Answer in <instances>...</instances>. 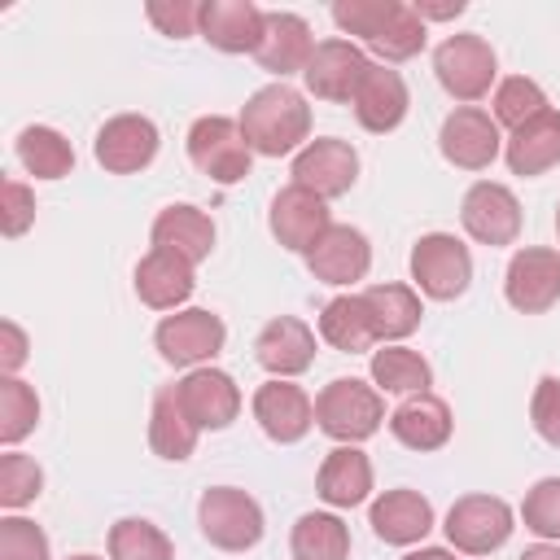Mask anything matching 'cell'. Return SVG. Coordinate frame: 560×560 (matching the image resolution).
<instances>
[{
  "label": "cell",
  "mask_w": 560,
  "mask_h": 560,
  "mask_svg": "<svg viewBox=\"0 0 560 560\" xmlns=\"http://www.w3.org/2000/svg\"><path fill=\"white\" fill-rule=\"evenodd\" d=\"M241 131H245V144L262 158L298 153V149H306V136H311V105L298 88L267 83L245 101Z\"/></svg>",
  "instance_id": "cell-1"
},
{
  "label": "cell",
  "mask_w": 560,
  "mask_h": 560,
  "mask_svg": "<svg viewBox=\"0 0 560 560\" xmlns=\"http://www.w3.org/2000/svg\"><path fill=\"white\" fill-rule=\"evenodd\" d=\"M381 420H385V398L376 385H368L359 376H337L315 394V424L341 446L372 438L381 429Z\"/></svg>",
  "instance_id": "cell-2"
},
{
  "label": "cell",
  "mask_w": 560,
  "mask_h": 560,
  "mask_svg": "<svg viewBox=\"0 0 560 560\" xmlns=\"http://www.w3.org/2000/svg\"><path fill=\"white\" fill-rule=\"evenodd\" d=\"M197 525H201L206 542L219 551H249V547H258V538L267 529L258 499L236 486H210L197 503Z\"/></svg>",
  "instance_id": "cell-3"
},
{
  "label": "cell",
  "mask_w": 560,
  "mask_h": 560,
  "mask_svg": "<svg viewBox=\"0 0 560 560\" xmlns=\"http://www.w3.org/2000/svg\"><path fill=\"white\" fill-rule=\"evenodd\" d=\"M188 162L214 179V184H241L249 175L254 149L245 144L241 118H223V114H206L188 127Z\"/></svg>",
  "instance_id": "cell-4"
},
{
  "label": "cell",
  "mask_w": 560,
  "mask_h": 560,
  "mask_svg": "<svg viewBox=\"0 0 560 560\" xmlns=\"http://www.w3.org/2000/svg\"><path fill=\"white\" fill-rule=\"evenodd\" d=\"M411 280L433 302H455L472 284V254L451 232H424L411 245Z\"/></svg>",
  "instance_id": "cell-5"
},
{
  "label": "cell",
  "mask_w": 560,
  "mask_h": 560,
  "mask_svg": "<svg viewBox=\"0 0 560 560\" xmlns=\"http://www.w3.org/2000/svg\"><path fill=\"white\" fill-rule=\"evenodd\" d=\"M433 74L438 83L455 96V101H481L490 88H494V74H499V61H494V48L464 31V35H446L438 48H433Z\"/></svg>",
  "instance_id": "cell-6"
},
{
  "label": "cell",
  "mask_w": 560,
  "mask_h": 560,
  "mask_svg": "<svg viewBox=\"0 0 560 560\" xmlns=\"http://www.w3.org/2000/svg\"><path fill=\"white\" fill-rule=\"evenodd\" d=\"M228 341V328L214 311L206 306H188V311H175L158 324L153 332V346L158 354L171 363V368H201L210 363Z\"/></svg>",
  "instance_id": "cell-7"
},
{
  "label": "cell",
  "mask_w": 560,
  "mask_h": 560,
  "mask_svg": "<svg viewBox=\"0 0 560 560\" xmlns=\"http://www.w3.org/2000/svg\"><path fill=\"white\" fill-rule=\"evenodd\" d=\"M446 542L464 556H490L512 534V508L499 494H464L446 512Z\"/></svg>",
  "instance_id": "cell-8"
},
{
  "label": "cell",
  "mask_w": 560,
  "mask_h": 560,
  "mask_svg": "<svg viewBox=\"0 0 560 560\" xmlns=\"http://www.w3.org/2000/svg\"><path fill=\"white\" fill-rule=\"evenodd\" d=\"M438 144H442V158L459 171H486L499 153H503V136H499V122L494 114H486L481 105H459L442 118V131H438Z\"/></svg>",
  "instance_id": "cell-9"
},
{
  "label": "cell",
  "mask_w": 560,
  "mask_h": 560,
  "mask_svg": "<svg viewBox=\"0 0 560 560\" xmlns=\"http://www.w3.org/2000/svg\"><path fill=\"white\" fill-rule=\"evenodd\" d=\"M368 52L350 39H319L302 79H306V92L315 101H332V105H350L363 74H368Z\"/></svg>",
  "instance_id": "cell-10"
},
{
  "label": "cell",
  "mask_w": 560,
  "mask_h": 560,
  "mask_svg": "<svg viewBox=\"0 0 560 560\" xmlns=\"http://www.w3.org/2000/svg\"><path fill=\"white\" fill-rule=\"evenodd\" d=\"M503 293L521 315H542L560 302V249L547 245H525L512 254Z\"/></svg>",
  "instance_id": "cell-11"
},
{
  "label": "cell",
  "mask_w": 560,
  "mask_h": 560,
  "mask_svg": "<svg viewBox=\"0 0 560 560\" xmlns=\"http://www.w3.org/2000/svg\"><path fill=\"white\" fill-rule=\"evenodd\" d=\"M158 144H162V136H158L153 118H144V114H114L96 131L92 153H96V162L109 175H136V171H144L158 158Z\"/></svg>",
  "instance_id": "cell-12"
},
{
  "label": "cell",
  "mask_w": 560,
  "mask_h": 560,
  "mask_svg": "<svg viewBox=\"0 0 560 560\" xmlns=\"http://www.w3.org/2000/svg\"><path fill=\"white\" fill-rule=\"evenodd\" d=\"M354 179H359V153L346 140H337V136L306 140V149L293 153V184L311 188L324 201L350 192Z\"/></svg>",
  "instance_id": "cell-13"
},
{
  "label": "cell",
  "mask_w": 560,
  "mask_h": 560,
  "mask_svg": "<svg viewBox=\"0 0 560 560\" xmlns=\"http://www.w3.org/2000/svg\"><path fill=\"white\" fill-rule=\"evenodd\" d=\"M459 223H464V232H468L472 241H481V245H490V249H494V245H512V241L521 236V201H516L512 188L481 179V184H472V188L464 192Z\"/></svg>",
  "instance_id": "cell-14"
},
{
  "label": "cell",
  "mask_w": 560,
  "mask_h": 560,
  "mask_svg": "<svg viewBox=\"0 0 560 560\" xmlns=\"http://www.w3.org/2000/svg\"><path fill=\"white\" fill-rule=\"evenodd\" d=\"M267 228H271V236H276L284 249H293V254H311V245L332 228V219H328V201L315 197V192L302 188V184H284V188L271 197Z\"/></svg>",
  "instance_id": "cell-15"
},
{
  "label": "cell",
  "mask_w": 560,
  "mask_h": 560,
  "mask_svg": "<svg viewBox=\"0 0 560 560\" xmlns=\"http://www.w3.org/2000/svg\"><path fill=\"white\" fill-rule=\"evenodd\" d=\"M254 420H258V429H262L271 442L289 446V442H302V438L311 433V424H315V402L306 398L302 385L271 376L267 385L254 389Z\"/></svg>",
  "instance_id": "cell-16"
},
{
  "label": "cell",
  "mask_w": 560,
  "mask_h": 560,
  "mask_svg": "<svg viewBox=\"0 0 560 560\" xmlns=\"http://www.w3.org/2000/svg\"><path fill=\"white\" fill-rule=\"evenodd\" d=\"M311 52H315V39H311V26H306L302 13L271 9L262 18V39L254 48V61L267 74H276V83H284V74H302Z\"/></svg>",
  "instance_id": "cell-17"
},
{
  "label": "cell",
  "mask_w": 560,
  "mask_h": 560,
  "mask_svg": "<svg viewBox=\"0 0 560 560\" xmlns=\"http://www.w3.org/2000/svg\"><path fill=\"white\" fill-rule=\"evenodd\" d=\"M188 420L197 429H228L241 416V389L223 368H192L179 385H175Z\"/></svg>",
  "instance_id": "cell-18"
},
{
  "label": "cell",
  "mask_w": 560,
  "mask_h": 560,
  "mask_svg": "<svg viewBox=\"0 0 560 560\" xmlns=\"http://www.w3.org/2000/svg\"><path fill=\"white\" fill-rule=\"evenodd\" d=\"M254 359H258V368H267L280 381L302 376L315 363V332H311V324H302L298 315L267 319L262 332L254 337Z\"/></svg>",
  "instance_id": "cell-19"
},
{
  "label": "cell",
  "mask_w": 560,
  "mask_h": 560,
  "mask_svg": "<svg viewBox=\"0 0 560 560\" xmlns=\"http://www.w3.org/2000/svg\"><path fill=\"white\" fill-rule=\"evenodd\" d=\"M306 267H311V276L324 280V284H354V280H363L368 267H372V245H368V236H363L359 228L332 223V228L311 245Z\"/></svg>",
  "instance_id": "cell-20"
},
{
  "label": "cell",
  "mask_w": 560,
  "mask_h": 560,
  "mask_svg": "<svg viewBox=\"0 0 560 560\" xmlns=\"http://www.w3.org/2000/svg\"><path fill=\"white\" fill-rule=\"evenodd\" d=\"M262 9L254 0H201L197 35L219 52H254L262 39Z\"/></svg>",
  "instance_id": "cell-21"
},
{
  "label": "cell",
  "mask_w": 560,
  "mask_h": 560,
  "mask_svg": "<svg viewBox=\"0 0 560 560\" xmlns=\"http://www.w3.org/2000/svg\"><path fill=\"white\" fill-rule=\"evenodd\" d=\"M350 105H354V118H359V127H363V131L385 136V131H394V127L407 118L411 92H407V79H402L398 70H389V66H376V61H372Z\"/></svg>",
  "instance_id": "cell-22"
},
{
  "label": "cell",
  "mask_w": 560,
  "mask_h": 560,
  "mask_svg": "<svg viewBox=\"0 0 560 560\" xmlns=\"http://www.w3.org/2000/svg\"><path fill=\"white\" fill-rule=\"evenodd\" d=\"M368 525H372V534H376L381 542H389V547H411V542H420V538L433 529V503H429L420 490L398 486V490H385L381 499H372Z\"/></svg>",
  "instance_id": "cell-23"
},
{
  "label": "cell",
  "mask_w": 560,
  "mask_h": 560,
  "mask_svg": "<svg viewBox=\"0 0 560 560\" xmlns=\"http://www.w3.org/2000/svg\"><path fill=\"white\" fill-rule=\"evenodd\" d=\"M451 407L438 394H411L389 411V433L407 446V451H442L451 442Z\"/></svg>",
  "instance_id": "cell-24"
},
{
  "label": "cell",
  "mask_w": 560,
  "mask_h": 560,
  "mask_svg": "<svg viewBox=\"0 0 560 560\" xmlns=\"http://www.w3.org/2000/svg\"><path fill=\"white\" fill-rule=\"evenodd\" d=\"M197 289L192 280V262L171 254V249H149L136 262V298L153 311H175L179 302H188Z\"/></svg>",
  "instance_id": "cell-25"
},
{
  "label": "cell",
  "mask_w": 560,
  "mask_h": 560,
  "mask_svg": "<svg viewBox=\"0 0 560 560\" xmlns=\"http://www.w3.org/2000/svg\"><path fill=\"white\" fill-rule=\"evenodd\" d=\"M503 158H508L512 175H525V179L560 166V109H542L538 118L521 122L503 140Z\"/></svg>",
  "instance_id": "cell-26"
},
{
  "label": "cell",
  "mask_w": 560,
  "mask_h": 560,
  "mask_svg": "<svg viewBox=\"0 0 560 560\" xmlns=\"http://www.w3.org/2000/svg\"><path fill=\"white\" fill-rule=\"evenodd\" d=\"M149 236H153V249H171V254L188 258L192 267L206 262L210 249H214V223H210V214L197 210V206H188V201L166 206V210L153 219Z\"/></svg>",
  "instance_id": "cell-27"
},
{
  "label": "cell",
  "mask_w": 560,
  "mask_h": 560,
  "mask_svg": "<svg viewBox=\"0 0 560 560\" xmlns=\"http://www.w3.org/2000/svg\"><path fill=\"white\" fill-rule=\"evenodd\" d=\"M315 490L328 508H359L372 494V459L359 446H332L315 472Z\"/></svg>",
  "instance_id": "cell-28"
},
{
  "label": "cell",
  "mask_w": 560,
  "mask_h": 560,
  "mask_svg": "<svg viewBox=\"0 0 560 560\" xmlns=\"http://www.w3.org/2000/svg\"><path fill=\"white\" fill-rule=\"evenodd\" d=\"M363 306H368V319H372V332L376 341H402L420 328V293L411 284H372L359 293Z\"/></svg>",
  "instance_id": "cell-29"
},
{
  "label": "cell",
  "mask_w": 560,
  "mask_h": 560,
  "mask_svg": "<svg viewBox=\"0 0 560 560\" xmlns=\"http://www.w3.org/2000/svg\"><path fill=\"white\" fill-rule=\"evenodd\" d=\"M197 433H201V429L188 420V411H184L175 385L158 389V394H153V407H149V446H153V455L179 464V459H188V455L197 451Z\"/></svg>",
  "instance_id": "cell-30"
},
{
  "label": "cell",
  "mask_w": 560,
  "mask_h": 560,
  "mask_svg": "<svg viewBox=\"0 0 560 560\" xmlns=\"http://www.w3.org/2000/svg\"><path fill=\"white\" fill-rule=\"evenodd\" d=\"M319 337L341 350V354H363L376 346V332H372V319H368V306L359 293H337L332 302H324L319 311Z\"/></svg>",
  "instance_id": "cell-31"
},
{
  "label": "cell",
  "mask_w": 560,
  "mask_h": 560,
  "mask_svg": "<svg viewBox=\"0 0 560 560\" xmlns=\"http://www.w3.org/2000/svg\"><path fill=\"white\" fill-rule=\"evenodd\" d=\"M293 560H350V529L337 512H306L289 534Z\"/></svg>",
  "instance_id": "cell-32"
},
{
  "label": "cell",
  "mask_w": 560,
  "mask_h": 560,
  "mask_svg": "<svg viewBox=\"0 0 560 560\" xmlns=\"http://www.w3.org/2000/svg\"><path fill=\"white\" fill-rule=\"evenodd\" d=\"M372 385L385 394H429L433 385V368L424 354L407 350V346H381L372 354Z\"/></svg>",
  "instance_id": "cell-33"
},
{
  "label": "cell",
  "mask_w": 560,
  "mask_h": 560,
  "mask_svg": "<svg viewBox=\"0 0 560 560\" xmlns=\"http://www.w3.org/2000/svg\"><path fill=\"white\" fill-rule=\"evenodd\" d=\"M18 162L35 179H61L74 171V149L57 127H22L18 131Z\"/></svg>",
  "instance_id": "cell-34"
},
{
  "label": "cell",
  "mask_w": 560,
  "mask_h": 560,
  "mask_svg": "<svg viewBox=\"0 0 560 560\" xmlns=\"http://www.w3.org/2000/svg\"><path fill=\"white\" fill-rule=\"evenodd\" d=\"M109 560H175V547L153 521L122 516L109 525Z\"/></svg>",
  "instance_id": "cell-35"
},
{
  "label": "cell",
  "mask_w": 560,
  "mask_h": 560,
  "mask_svg": "<svg viewBox=\"0 0 560 560\" xmlns=\"http://www.w3.org/2000/svg\"><path fill=\"white\" fill-rule=\"evenodd\" d=\"M424 39H429V31H424L420 13H416L411 4H402V0H398L394 18L381 26V35H376L368 48L381 57V66H394V61H411V57L424 48Z\"/></svg>",
  "instance_id": "cell-36"
},
{
  "label": "cell",
  "mask_w": 560,
  "mask_h": 560,
  "mask_svg": "<svg viewBox=\"0 0 560 560\" xmlns=\"http://www.w3.org/2000/svg\"><path fill=\"white\" fill-rule=\"evenodd\" d=\"M35 424H39V394L18 376H0V442L18 446Z\"/></svg>",
  "instance_id": "cell-37"
},
{
  "label": "cell",
  "mask_w": 560,
  "mask_h": 560,
  "mask_svg": "<svg viewBox=\"0 0 560 560\" xmlns=\"http://www.w3.org/2000/svg\"><path fill=\"white\" fill-rule=\"evenodd\" d=\"M542 109H551V105H547V92H542L534 79H525V74H512V79L494 83V122H499V127L516 131L521 122L538 118Z\"/></svg>",
  "instance_id": "cell-38"
},
{
  "label": "cell",
  "mask_w": 560,
  "mask_h": 560,
  "mask_svg": "<svg viewBox=\"0 0 560 560\" xmlns=\"http://www.w3.org/2000/svg\"><path fill=\"white\" fill-rule=\"evenodd\" d=\"M39 490H44V468L31 455H22V451L0 455V508L18 512V508L35 503Z\"/></svg>",
  "instance_id": "cell-39"
},
{
  "label": "cell",
  "mask_w": 560,
  "mask_h": 560,
  "mask_svg": "<svg viewBox=\"0 0 560 560\" xmlns=\"http://www.w3.org/2000/svg\"><path fill=\"white\" fill-rule=\"evenodd\" d=\"M521 521H525L529 534H538L547 542H560V477H542L538 486L525 490Z\"/></svg>",
  "instance_id": "cell-40"
},
{
  "label": "cell",
  "mask_w": 560,
  "mask_h": 560,
  "mask_svg": "<svg viewBox=\"0 0 560 560\" xmlns=\"http://www.w3.org/2000/svg\"><path fill=\"white\" fill-rule=\"evenodd\" d=\"M398 0H337L332 4V22L341 35H359L363 44H372L381 35V26L394 18Z\"/></svg>",
  "instance_id": "cell-41"
},
{
  "label": "cell",
  "mask_w": 560,
  "mask_h": 560,
  "mask_svg": "<svg viewBox=\"0 0 560 560\" xmlns=\"http://www.w3.org/2000/svg\"><path fill=\"white\" fill-rule=\"evenodd\" d=\"M0 560H48V534L26 516L0 521Z\"/></svg>",
  "instance_id": "cell-42"
},
{
  "label": "cell",
  "mask_w": 560,
  "mask_h": 560,
  "mask_svg": "<svg viewBox=\"0 0 560 560\" xmlns=\"http://www.w3.org/2000/svg\"><path fill=\"white\" fill-rule=\"evenodd\" d=\"M529 424L547 446H560V376H542L529 398Z\"/></svg>",
  "instance_id": "cell-43"
},
{
  "label": "cell",
  "mask_w": 560,
  "mask_h": 560,
  "mask_svg": "<svg viewBox=\"0 0 560 560\" xmlns=\"http://www.w3.org/2000/svg\"><path fill=\"white\" fill-rule=\"evenodd\" d=\"M144 13H149V22H153L162 35H171V39H188V35H197L201 4H197V0H149Z\"/></svg>",
  "instance_id": "cell-44"
},
{
  "label": "cell",
  "mask_w": 560,
  "mask_h": 560,
  "mask_svg": "<svg viewBox=\"0 0 560 560\" xmlns=\"http://www.w3.org/2000/svg\"><path fill=\"white\" fill-rule=\"evenodd\" d=\"M35 223V192L22 179H4V236H22Z\"/></svg>",
  "instance_id": "cell-45"
},
{
  "label": "cell",
  "mask_w": 560,
  "mask_h": 560,
  "mask_svg": "<svg viewBox=\"0 0 560 560\" xmlns=\"http://www.w3.org/2000/svg\"><path fill=\"white\" fill-rule=\"evenodd\" d=\"M22 363H26V332L13 319H4L0 324V368H4V376H13Z\"/></svg>",
  "instance_id": "cell-46"
},
{
  "label": "cell",
  "mask_w": 560,
  "mask_h": 560,
  "mask_svg": "<svg viewBox=\"0 0 560 560\" xmlns=\"http://www.w3.org/2000/svg\"><path fill=\"white\" fill-rule=\"evenodd\" d=\"M411 9L420 13V22H446V18H459L468 4H464V0H446V4H429V0H416Z\"/></svg>",
  "instance_id": "cell-47"
},
{
  "label": "cell",
  "mask_w": 560,
  "mask_h": 560,
  "mask_svg": "<svg viewBox=\"0 0 560 560\" xmlns=\"http://www.w3.org/2000/svg\"><path fill=\"white\" fill-rule=\"evenodd\" d=\"M516 560H560V542H534V547H525Z\"/></svg>",
  "instance_id": "cell-48"
},
{
  "label": "cell",
  "mask_w": 560,
  "mask_h": 560,
  "mask_svg": "<svg viewBox=\"0 0 560 560\" xmlns=\"http://www.w3.org/2000/svg\"><path fill=\"white\" fill-rule=\"evenodd\" d=\"M402 560H455L446 547H420V551H407Z\"/></svg>",
  "instance_id": "cell-49"
},
{
  "label": "cell",
  "mask_w": 560,
  "mask_h": 560,
  "mask_svg": "<svg viewBox=\"0 0 560 560\" xmlns=\"http://www.w3.org/2000/svg\"><path fill=\"white\" fill-rule=\"evenodd\" d=\"M66 560H101V556H66Z\"/></svg>",
  "instance_id": "cell-50"
},
{
  "label": "cell",
  "mask_w": 560,
  "mask_h": 560,
  "mask_svg": "<svg viewBox=\"0 0 560 560\" xmlns=\"http://www.w3.org/2000/svg\"><path fill=\"white\" fill-rule=\"evenodd\" d=\"M556 236H560V206H556Z\"/></svg>",
  "instance_id": "cell-51"
}]
</instances>
